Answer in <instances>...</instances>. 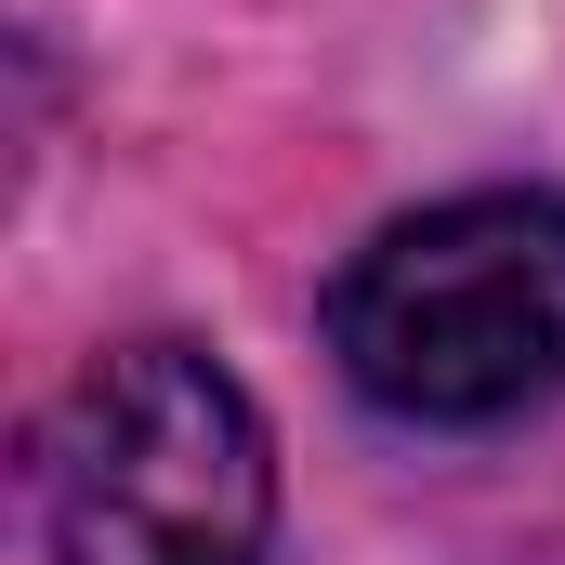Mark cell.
<instances>
[{"label":"cell","instance_id":"cell-1","mask_svg":"<svg viewBox=\"0 0 565 565\" xmlns=\"http://www.w3.org/2000/svg\"><path fill=\"white\" fill-rule=\"evenodd\" d=\"M329 355L369 408L487 434L565 395V198L487 184L382 224L329 277Z\"/></svg>","mask_w":565,"mask_h":565},{"label":"cell","instance_id":"cell-2","mask_svg":"<svg viewBox=\"0 0 565 565\" xmlns=\"http://www.w3.org/2000/svg\"><path fill=\"white\" fill-rule=\"evenodd\" d=\"M277 447L198 342L93 355L40 422V553L53 565H264Z\"/></svg>","mask_w":565,"mask_h":565}]
</instances>
